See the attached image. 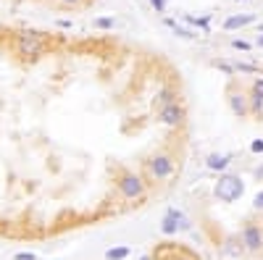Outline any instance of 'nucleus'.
Instances as JSON below:
<instances>
[{
	"instance_id": "f257e3e1",
	"label": "nucleus",
	"mask_w": 263,
	"mask_h": 260,
	"mask_svg": "<svg viewBox=\"0 0 263 260\" xmlns=\"http://www.w3.org/2000/svg\"><path fill=\"white\" fill-rule=\"evenodd\" d=\"M147 260H205L203 252L182 239H158L147 250Z\"/></svg>"
},
{
	"instance_id": "f03ea898",
	"label": "nucleus",
	"mask_w": 263,
	"mask_h": 260,
	"mask_svg": "<svg viewBox=\"0 0 263 260\" xmlns=\"http://www.w3.org/2000/svg\"><path fill=\"white\" fill-rule=\"evenodd\" d=\"M16 3H27V6L50 11V13H87L100 0H16Z\"/></svg>"
}]
</instances>
